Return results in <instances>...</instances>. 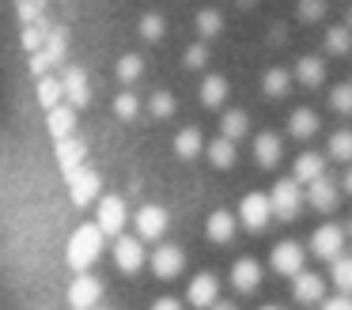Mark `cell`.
<instances>
[{
  "label": "cell",
  "instance_id": "6da1fadb",
  "mask_svg": "<svg viewBox=\"0 0 352 310\" xmlns=\"http://www.w3.org/2000/svg\"><path fill=\"white\" fill-rule=\"evenodd\" d=\"M99 254H102V234H99V227L95 223H84V227H76V234L69 239V265L76 272H87L95 261H99Z\"/></svg>",
  "mask_w": 352,
  "mask_h": 310
},
{
  "label": "cell",
  "instance_id": "7a4b0ae2",
  "mask_svg": "<svg viewBox=\"0 0 352 310\" xmlns=\"http://www.w3.org/2000/svg\"><path fill=\"white\" fill-rule=\"evenodd\" d=\"M65 178H69V193H72V204H76V208H87V204L99 197L102 178H99V170H91V166H80V170L65 174Z\"/></svg>",
  "mask_w": 352,
  "mask_h": 310
},
{
  "label": "cell",
  "instance_id": "3957f363",
  "mask_svg": "<svg viewBox=\"0 0 352 310\" xmlns=\"http://www.w3.org/2000/svg\"><path fill=\"white\" fill-rule=\"evenodd\" d=\"M344 246V227L341 223H322L318 231L311 234V254L322 257V261H337Z\"/></svg>",
  "mask_w": 352,
  "mask_h": 310
},
{
  "label": "cell",
  "instance_id": "277c9868",
  "mask_svg": "<svg viewBox=\"0 0 352 310\" xmlns=\"http://www.w3.org/2000/svg\"><path fill=\"white\" fill-rule=\"evenodd\" d=\"M299 204H303V193H299L296 181H276L273 193H269V212L280 216V219H296Z\"/></svg>",
  "mask_w": 352,
  "mask_h": 310
},
{
  "label": "cell",
  "instance_id": "5b68a950",
  "mask_svg": "<svg viewBox=\"0 0 352 310\" xmlns=\"http://www.w3.org/2000/svg\"><path fill=\"white\" fill-rule=\"evenodd\" d=\"M57 83H61V95L69 98L65 106H72V110H80V106H87V102H91V87H87V72H84L80 65H69V68H65V76H61Z\"/></svg>",
  "mask_w": 352,
  "mask_h": 310
},
{
  "label": "cell",
  "instance_id": "8992f818",
  "mask_svg": "<svg viewBox=\"0 0 352 310\" xmlns=\"http://www.w3.org/2000/svg\"><path fill=\"white\" fill-rule=\"evenodd\" d=\"M99 299H102V280L87 276V272H80V276L69 284V307L72 310H95Z\"/></svg>",
  "mask_w": 352,
  "mask_h": 310
},
{
  "label": "cell",
  "instance_id": "52a82bcc",
  "mask_svg": "<svg viewBox=\"0 0 352 310\" xmlns=\"http://www.w3.org/2000/svg\"><path fill=\"white\" fill-rule=\"evenodd\" d=\"M125 219H129V212H125V201L122 197H102L99 201V219H95V227H99V234L107 239V234H122Z\"/></svg>",
  "mask_w": 352,
  "mask_h": 310
},
{
  "label": "cell",
  "instance_id": "ba28073f",
  "mask_svg": "<svg viewBox=\"0 0 352 310\" xmlns=\"http://www.w3.org/2000/svg\"><path fill=\"white\" fill-rule=\"evenodd\" d=\"M239 216H243L246 231H265L269 219H273V212H269V197L265 193H246L243 201H239Z\"/></svg>",
  "mask_w": 352,
  "mask_h": 310
},
{
  "label": "cell",
  "instance_id": "9c48e42d",
  "mask_svg": "<svg viewBox=\"0 0 352 310\" xmlns=\"http://www.w3.org/2000/svg\"><path fill=\"white\" fill-rule=\"evenodd\" d=\"M269 265L280 276H299L303 272V246L299 242H276L273 254H269Z\"/></svg>",
  "mask_w": 352,
  "mask_h": 310
},
{
  "label": "cell",
  "instance_id": "30bf717a",
  "mask_svg": "<svg viewBox=\"0 0 352 310\" xmlns=\"http://www.w3.org/2000/svg\"><path fill=\"white\" fill-rule=\"evenodd\" d=\"M190 307H197V310H208L216 299H220V280L212 276V272H197V276L190 280Z\"/></svg>",
  "mask_w": 352,
  "mask_h": 310
},
{
  "label": "cell",
  "instance_id": "8fae6325",
  "mask_svg": "<svg viewBox=\"0 0 352 310\" xmlns=\"http://www.w3.org/2000/svg\"><path fill=\"white\" fill-rule=\"evenodd\" d=\"M114 261L122 272H140V265H144V242L140 239H129V234H122V239L114 242Z\"/></svg>",
  "mask_w": 352,
  "mask_h": 310
},
{
  "label": "cell",
  "instance_id": "7c38bea8",
  "mask_svg": "<svg viewBox=\"0 0 352 310\" xmlns=\"http://www.w3.org/2000/svg\"><path fill=\"white\" fill-rule=\"evenodd\" d=\"M182 265H186V254L178 246H170V242H163V246L152 254V272L160 280H175L178 272H182Z\"/></svg>",
  "mask_w": 352,
  "mask_h": 310
},
{
  "label": "cell",
  "instance_id": "4fadbf2b",
  "mask_svg": "<svg viewBox=\"0 0 352 310\" xmlns=\"http://www.w3.org/2000/svg\"><path fill=\"white\" fill-rule=\"evenodd\" d=\"M163 231H167V208H160V204H144V208L137 212V234L140 239H160Z\"/></svg>",
  "mask_w": 352,
  "mask_h": 310
},
{
  "label": "cell",
  "instance_id": "5bb4252c",
  "mask_svg": "<svg viewBox=\"0 0 352 310\" xmlns=\"http://www.w3.org/2000/svg\"><path fill=\"white\" fill-rule=\"evenodd\" d=\"M231 284H235L239 291H258V284H261V265L254 261V257H239L235 269H231Z\"/></svg>",
  "mask_w": 352,
  "mask_h": 310
},
{
  "label": "cell",
  "instance_id": "9a60e30c",
  "mask_svg": "<svg viewBox=\"0 0 352 310\" xmlns=\"http://www.w3.org/2000/svg\"><path fill=\"white\" fill-rule=\"evenodd\" d=\"M322 276H314V272H299L296 284H292V299L303 302V307H311V302H322Z\"/></svg>",
  "mask_w": 352,
  "mask_h": 310
},
{
  "label": "cell",
  "instance_id": "2e32d148",
  "mask_svg": "<svg viewBox=\"0 0 352 310\" xmlns=\"http://www.w3.org/2000/svg\"><path fill=\"white\" fill-rule=\"evenodd\" d=\"M84 155H87L84 140H76V136H69V140H57V163H61L65 174L80 170V166H84Z\"/></svg>",
  "mask_w": 352,
  "mask_h": 310
},
{
  "label": "cell",
  "instance_id": "e0dca14e",
  "mask_svg": "<svg viewBox=\"0 0 352 310\" xmlns=\"http://www.w3.org/2000/svg\"><path fill=\"white\" fill-rule=\"evenodd\" d=\"M46 125H50V133H54V140H69L72 136V129H76V110H72V106H54V110L46 113Z\"/></svg>",
  "mask_w": 352,
  "mask_h": 310
},
{
  "label": "cell",
  "instance_id": "ac0fdd59",
  "mask_svg": "<svg viewBox=\"0 0 352 310\" xmlns=\"http://www.w3.org/2000/svg\"><path fill=\"white\" fill-rule=\"evenodd\" d=\"M318 178H326V159L318 155V151H303V155L296 159V178L292 181H318Z\"/></svg>",
  "mask_w": 352,
  "mask_h": 310
},
{
  "label": "cell",
  "instance_id": "d6986e66",
  "mask_svg": "<svg viewBox=\"0 0 352 310\" xmlns=\"http://www.w3.org/2000/svg\"><path fill=\"white\" fill-rule=\"evenodd\" d=\"M280 136L276 133H258V140H254V159H258V166H276L280 163Z\"/></svg>",
  "mask_w": 352,
  "mask_h": 310
},
{
  "label": "cell",
  "instance_id": "ffe728a7",
  "mask_svg": "<svg viewBox=\"0 0 352 310\" xmlns=\"http://www.w3.org/2000/svg\"><path fill=\"white\" fill-rule=\"evenodd\" d=\"M307 201H311V208L329 212V208L337 204V189H333V181H329V178L311 181V186H307Z\"/></svg>",
  "mask_w": 352,
  "mask_h": 310
},
{
  "label": "cell",
  "instance_id": "44dd1931",
  "mask_svg": "<svg viewBox=\"0 0 352 310\" xmlns=\"http://www.w3.org/2000/svg\"><path fill=\"white\" fill-rule=\"evenodd\" d=\"M205 231H208V239H212V242H220V246H223V242L235 239V216H231V212H223V208L212 212Z\"/></svg>",
  "mask_w": 352,
  "mask_h": 310
},
{
  "label": "cell",
  "instance_id": "7402d4cb",
  "mask_svg": "<svg viewBox=\"0 0 352 310\" xmlns=\"http://www.w3.org/2000/svg\"><path fill=\"white\" fill-rule=\"evenodd\" d=\"M65 49H69V30L65 27H50L46 42H42V57H46V65H57V60L65 57Z\"/></svg>",
  "mask_w": 352,
  "mask_h": 310
},
{
  "label": "cell",
  "instance_id": "603a6c76",
  "mask_svg": "<svg viewBox=\"0 0 352 310\" xmlns=\"http://www.w3.org/2000/svg\"><path fill=\"white\" fill-rule=\"evenodd\" d=\"M288 133H292V136H299V140L314 136V133H318V113L307 110V106H299V110L288 118Z\"/></svg>",
  "mask_w": 352,
  "mask_h": 310
},
{
  "label": "cell",
  "instance_id": "cb8c5ba5",
  "mask_svg": "<svg viewBox=\"0 0 352 310\" xmlns=\"http://www.w3.org/2000/svg\"><path fill=\"white\" fill-rule=\"evenodd\" d=\"M296 76H299V83H307V87H318V83L326 80V65H322V57H299Z\"/></svg>",
  "mask_w": 352,
  "mask_h": 310
},
{
  "label": "cell",
  "instance_id": "d4e9b609",
  "mask_svg": "<svg viewBox=\"0 0 352 310\" xmlns=\"http://www.w3.org/2000/svg\"><path fill=\"white\" fill-rule=\"evenodd\" d=\"M208 163L212 166H220V170H228V166H235V144L231 140H223V136H216L212 144H208Z\"/></svg>",
  "mask_w": 352,
  "mask_h": 310
},
{
  "label": "cell",
  "instance_id": "484cf974",
  "mask_svg": "<svg viewBox=\"0 0 352 310\" xmlns=\"http://www.w3.org/2000/svg\"><path fill=\"white\" fill-rule=\"evenodd\" d=\"M246 129H250V118H246L243 110H228V113H223V121H220V133H223V140H231V144H235L239 136L246 133Z\"/></svg>",
  "mask_w": 352,
  "mask_h": 310
},
{
  "label": "cell",
  "instance_id": "4316f807",
  "mask_svg": "<svg viewBox=\"0 0 352 310\" xmlns=\"http://www.w3.org/2000/svg\"><path fill=\"white\" fill-rule=\"evenodd\" d=\"M201 148H205V140H201V133H197V129H182V133L175 136V151H178L182 159L201 155Z\"/></svg>",
  "mask_w": 352,
  "mask_h": 310
},
{
  "label": "cell",
  "instance_id": "83f0119b",
  "mask_svg": "<svg viewBox=\"0 0 352 310\" xmlns=\"http://www.w3.org/2000/svg\"><path fill=\"white\" fill-rule=\"evenodd\" d=\"M223 98H228V80H223V76H208V80L201 83V102H205V106H220Z\"/></svg>",
  "mask_w": 352,
  "mask_h": 310
},
{
  "label": "cell",
  "instance_id": "f1b7e54d",
  "mask_svg": "<svg viewBox=\"0 0 352 310\" xmlns=\"http://www.w3.org/2000/svg\"><path fill=\"white\" fill-rule=\"evenodd\" d=\"M38 106L42 110H54V106H61V83L54 80V76H42L38 80Z\"/></svg>",
  "mask_w": 352,
  "mask_h": 310
},
{
  "label": "cell",
  "instance_id": "f546056e",
  "mask_svg": "<svg viewBox=\"0 0 352 310\" xmlns=\"http://www.w3.org/2000/svg\"><path fill=\"white\" fill-rule=\"evenodd\" d=\"M288 72L284 68H269L265 72V80H261V87H265V95H273V98H284L288 95Z\"/></svg>",
  "mask_w": 352,
  "mask_h": 310
},
{
  "label": "cell",
  "instance_id": "4dcf8cb0",
  "mask_svg": "<svg viewBox=\"0 0 352 310\" xmlns=\"http://www.w3.org/2000/svg\"><path fill=\"white\" fill-rule=\"evenodd\" d=\"M197 30L205 38H216L223 30V15L216 12V8H201V12H197Z\"/></svg>",
  "mask_w": 352,
  "mask_h": 310
},
{
  "label": "cell",
  "instance_id": "1f68e13d",
  "mask_svg": "<svg viewBox=\"0 0 352 310\" xmlns=\"http://www.w3.org/2000/svg\"><path fill=\"white\" fill-rule=\"evenodd\" d=\"M333 284H337V291L349 299L352 295V257H337L333 261Z\"/></svg>",
  "mask_w": 352,
  "mask_h": 310
},
{
  "label": "cell",
  "instance_id": "d6a6232c",
  "mask_svg": "<svg viewBox=\"0 0 352 310\" xmlns=\"http://www.w3.org/2000/svg\"><path fill=\"white\" fill-rule=\"evenodd\" d=\"M326 49L329 53H349L352 49V30L341 27V23H337V27H329L326 30Z\"/></svg>",
  "mask_w": 352,
  "mask_h": 310
},
{
  "label": "cell",
  "instance_id": "836d02e7",
  "mask_svg": "<svg viewBox=\"0 0 352 310\" xmlns=\"http://www.w3.org/2000/svg\"><path fill=\"white\" fill-rule=\"evenodd\" d=\"M46 34H50V23L42 19V23H31V27H23V45L31 53H38L42 49V42H46Z\"/></svg>",
  "mask_w": 352,
  "mask_h": 310
},
{
  "label": "cell",
  "instance_id": "e575fe53",
  "mask_svg": "<svg viewBox=\"0 0 352 310\" xmlns=\"http://www.w3.org/2000/svg\"><path fill=\"white\" fill-rule=\"evenodd\" d=\"M140 72H144V60H140V53H125V57L118 60V76H122L125 83H133Z\"/></svg>",
  "mask_w": 352,
  "mask_h": 310
},
{
  "label": "cell",
  "instance_id": "d590c367",
  "mask_svg": "<svg viewBox=\"0 0 352 310\" xmlns=\"http://www.w3.org/2000/svg\"><path fill=\"white\" fill-rule=\"evenodd\" d=\"M137 110H140V102H137V95H133V91H122V95L114 98V113L122 121H133V118H137Z\"/></svg>",
  "mask_w": 352,
  "mask_h": 310
},
{
  "label": "cell",
  "instance_id": "8d00e7d4",
  "mask_svg": "<svg viewBox=\"0 0 352 310\" xmlns=\"http://www.w3.org/2000/svg\"><path fill=\"white\" fill-rule=\"evenodd\" d=\"M329 106H333L337 113H352V83H337V87L329 91Z\"/></svg>",
  "mask_w": 352,
  "mask_h": 310
},
{
  "label": "cell",
  "instance_id": "74e56055",
  "mask_svg": "<svg viewBox=\"0 0 352 310\" xmlns=\"http://www.w3.org/2000/svg\"><path fill=\"white\" fill-rule=\"evenodd\" d=\"M329 155L333 159H352V133L349 129H341V133L329 136Z\"/></svg>",
  "mask_w": 352,
  "mask_h": 310
},
{
  "label": "cell",
  "instance_id": "f35d334b",
  "mask_svg": "<svg viewBox=\"0 0 352 310\" xmlns=\"http://www.w3.org/2000/svg\"><path fill=\"white\" fill-rule=\"evenodd\" d=\"M163 30H167V19H163L160 12L140 15V34H144V38H163Z\"/></svg>",
  "mask_w": 352,
  "mask_h": 310
},
{
  "label": "cell",
  "instance_id": "ab89813d",
  "mask_svg": "<svg viewBox=\"0 0 352 310\" xmlns=\"http://www.w3.org/2000/svg\"><path fill=\"white\" fill-rule=\"evenodd\" d=\"M152 113L155 118H170V113H175V95H170V91H155L152 95Z\"/></svg>",
  "mask_w": 352,
  "mask_h": 310
},
{
  "label": "cell",
  "instance_id": "60d3db41",
  "mask_svg": "<svg viewBox=\"0 0 352 310\" xmlns=\"http://www.w3.org/2000/svg\"><path fill=\"white\" fill-rule=\"evenodd\" d=\"M16 12H19V19L31 27V23H42V15H46V4H34V0H23V4H16Z\"/></svg>",
  "mask_w": 352,
  "mask_h": 310
},
{
  "label": "cell",
  "instance_id": "b9f144b4",
  "mask_svg": "<svg viewBox=\"0 0 352 310\" xmlns=\"http://www.w3.org/2000/svg\"><path fill=\"white\" fill-rule=\"evenodd\" d=\"M186 68H201V65H205V60H208V49H205V45H201V42H193L190 45V49H186Z\"/></svg>",
  "mask_w": 352,
  "mask_h": 310
},
{
  "label": "cell",
  "instance_id": "7bdbcfd3",
  "mask_svg": "<svg viewBox=\"0 0 352 310\" xmlns=\"http://www.w3.org/2000/svg\"><path fill=\"white\" fill-rule=\"evenodd\" d=\"M299 15H303V19H322V15H326V4H311V0H303V4H299Z\"/></svg>",
  "mask_w": 352,
  "mask_h": 310
},
{
  "label": "cell",
  "instance_id": "ee69618b",
  "mask_svg": "<svg viewBox=\"0 0 352 310\" xmlns=\"http://www.w3.org/2000/svg\"><path fill=\"white\" fill-rule=\"evenodd\" d=\"M322 310H352V299L337 295V299H322Z\"/></svg>",
  "mask_w": 352,
  "mask_h": 310
},
{
  "label": "cell",
  "instance_id": "f6af8a7d",
  "mask_svg": "<svg viewBox=\"0 0 352 310\" xmlns=\"http://www.w3.org/2000/svg\"><path fill=\"white\" fill-rule=\"evenodd\" d=\"M152 310H182V302L170 299V295H163V299H155V302H152Z\"/></svg>",
  "mask_w": 352,
  "mask_h": 310
},
{
  "label": "cell",
  "instance_id": "bcb514c9",
  "mask_svg": "<svg viewBox=\"0 0 352 310\" xmlns=\"http://www.w3.org/2000/svg\"><path fill=\"white\" fill-rule=\"evenodd\" d=\"M208 310H235V302H223V299H216Z\"/></svg>",
  "mask_w": 352,
  "mask_h": 310
},
{
  "label": "cell",
  "instance_id": "7dc6e473",
  "mask_svg": "<svg viewBox=\"0 0 352 310\" xmlns=\"http://www.w3.org/2000/svg\"><path fill=\"white\" fill-rule=\"evenodd\" d=\"M341 27H349V30H352V8L344 12V23H341Z\"/></svg>",
  "mask_w": 352,
  "mask_h": 310
},
{
  "label": "cell",
  "instance_id": "c3c4849f",
  "mask_svg": "<svg viewBox=\"0 0 352 310\" xmlns=\"http://www.w3.org/2000/svg\"><path fill=\"white\" fill-rule=\"evenodd\" d=\"M344 189H349V193H352V170L344 174Z\"/></svg>",
  "mask_w": 352,
  "mask_h": 310
},
{
  "label": "cell",
  "instance_id": "681fc988",
  "mask_svg": "<svg viewBox=\"0 0 352 310\" xmlns=\"http://www.w3.org/2000/svg\"><path fill=\"white\" fill-rule=\"evenodd\" d=\"M261 310H280V307H261Z\"/></svg>",
  "mask_w": 352,
  "mask_h": 310
},
{
  "label": "cell",
  "instance_id": "f907efd6",
  "mask_svg": "<svg viewBox=\"0 0 352 310\" xmlns=\"http://www.w3.org/2000/svg\"><path fill=\"white\" fill-rule=\"evenodd\" d=\"M95 310H107V307H95Z\"/></svg>",
  "mask_w": 352,
  "mask_h": 310
},
{
  "label": "cell",
  "instance_id": "816d5d0a",
  "mask_svg": "<svg viewBox=\"0 0 352 310\" xmlns=\"http://www.w3.org/2000/svg\"><path fill=\"white\" fill-rule=\"evenodd\" d=\"M349 231H352V227H349Z\"/></svg>",
  "mask_w": 352,
  "mask_h": 310
}]
</instances>
